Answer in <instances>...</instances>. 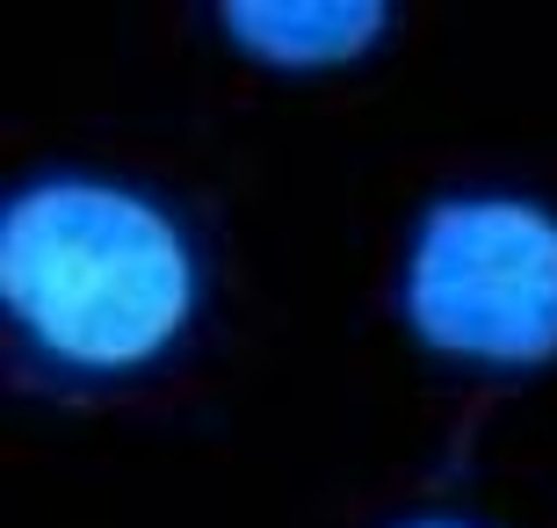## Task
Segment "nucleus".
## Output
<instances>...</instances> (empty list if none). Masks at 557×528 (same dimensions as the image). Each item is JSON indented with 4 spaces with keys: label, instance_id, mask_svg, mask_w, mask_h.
<instances>
[{
    "label": "nucleus",
    "instance_id": "1",
    "mask_svg": "<svg viewBox=\"0 0 557 528\" xmlns=\"http://www.w3.org/2000/svg\"><path fill=\"white\" fill-rule=\"evenodd\" d=\"M203 254L152 188L59 167L0 204V326L29 384L124 391L160 377L203 319Z\"/></svg>",
    "mask_w": 557,
    "mask_h": 528
},
{
    "label": "nucleus",
    "instance_id": "4",
    "mask_svg": "<svg viewBox=\"0 0 557 528\" xmlns=\"http://www.w3.org/2000/svg\"><path fill=\"white\" fill-rule=\"evenodd\" d=\"M392 528H478V521H463V514H413V521H392Z\"/></svg>",
    "mask_w": 557,
    "mask_h": 528
},
{
    "label": "nucleus",
    "instance_id": "2",
    "mask_svg": "<svg viewBox=\"0 0 557 528\" xmlns=\"http://www.w3.org/2000/svg\"><path fill=\"white\" fill-rule=\"evenodd\" d=\"M398 319L428 355L485 377L557 363V210L529 196H434L398 261Z\"/></svg>",
    "mask_w": 557,
    "mask_h": 528
},
{
    "label": "nucleus",
    "instance_id": "3",
    "mask_svg": "<svg viewBox=\"0 0 557 528\" xmlns=\"http://www.w3.org/2000/svg\"><path fill=\"white\" fill-rule=\"evenodd\" d=\"M218 29L269 73H341L392 37L384 0H225Z\"/></svg>",
    "mask_w": 557,
    "mask_h": 528
}]
</instances>
